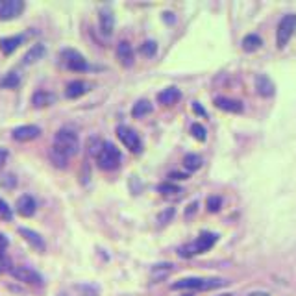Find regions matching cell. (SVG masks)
Here are the masks:
<instances>
[{
    "instance_id": "8d00e7d4",
    "label": "cell",
    "mask_w": 296,
    "mask_h": 296,
    "mask_svg": "<svg viewBox=\"0 0 296 296\" xmlns=\"http://www.w3.org/2000/svg\"><path fill=\"white\" fill-rule=\"evenodd\" d=\"M10 259L6 257V254L2 250H0V272H6V271H10Z\"/></svg>"
},
{
    "instance_id": "2e32d148",
    "label": "cell",
    "mask_w": 296,
    "mask_h": 296,
    "mask_svg": "<svg viewBox=\"0 0 296 296\" xmlns=\"http://www.w3.org/2000/svg\"><path fill=\"white\" fill-rule=\"evenodd\" d=\"M255 89H257V93H259L261 97H272L276 91L274 82L267 74H257L255 76Z\"/></svg>"
},
{
    "instance_id": "3957f363",
    "label": "cell",
    "mask_w": 296,
    "mask_h": 296,
    "mask_svg": "<svg viewBox=\"0 0 296 296\" xmlns=\"http://www.w3.org/2000/svg\"><path fill=\"white\" fill-rule=\"evenodd\" d=\"M97 163L102 170H115L121 165V150L111 143H104L97 156Z\"/></svg>"
},
{
    "instance_id": "ac0fdd59",
    "label": "cell",
    "mask_w": 296,
    "mask_h": 296,
    "mask_svg": "<svg viewBox=\"0 0 296 296\" xmlns=\"http://www.w3.org/2000/svg\"><path fill=\"white\" fill-rule=\"evenodd\" d=\"M24 41V36H13V37H2L0 39V52L4 56H10L21 46V43Z\"/></svg>"
},
{
    "instance_id": "4fadbf2b",
    "label": "cell",
    "mask_w": 296,
    "mask_h": 296,
    "mask_svg": "<svg viewBox=\"0 0 296 296\" xmlns=\"http://www.w3.org/2000/svg\"><path fill=\"white\" fill-rule=\"evenodd\" d=\"M89 91H91V83L83 82V80H74V82H71L69 85H67L65 97L67 98H80Z\"/></svg>"
},
{
    "instance_id": "7bdbcfd3",
    "label": "cell",
    "mask_w": 296,
    "mask_h": 296,
    "mask_svg": "<svg viewBox=\"0 0 296 296\" xmlns=\"http://www.w3.org/2000/svg\"><path fill=\"white\" fill-rule=\"evenodd\" d=\"M182 296H193V292H187V294H182Z\"/></svg>"
},
{
    "instance_id": "4dcf8cb0",
    "label": "cell",
    "mask_w": 296,
    "mask_h": 296,
    "mask_svg": "<svg viewBox=\"0 0 296 296\" xmlns=\"http://www.w3.org/2000/svg\"><path fill=\"white\" fill-rule=\"evenodd\" d=\"M156 52H158L156 41H144L143 45H141V54H144L146 57H152Z\"/></svg>"
},
{
    "instance_id": "f1b7e54d",
    "label": "cell",
    "mask_w": 296,
    "mask_h": 296,
    "mask_svg": "<svg viewBox=\"0 0 296 296\" xmlns=\"http://www.w3.org/2000/svg\"><path fill=\"white\" fill-rule=\"evenodd\" d=\"M191 133H193V137L196 139V141H200V143H204L205 137H208L205 128L202 126V124H198V123H194L193 126H191Z\"/></svg>"
},
{
    "instance_id": "52a82bcc",
    "label": "cell",
    "mask_w": 296,
    "mask_h": 296,
    "mask_svg": "<svg viewBox=\"0 0 296 296\" xmlns=\"http://www.w3.org/2000/svg\"><path fill=\"white\" fill-rule=\"evenodd\" d=\"M24 10V2L22 0H6L0 4V21H11L21 15Z\"/></svg>"
},
{
    "instance_id": "9c48e42d",
    "label": "cell",
    "mask_w": 296,
    "mask_h": 296,
    "mask_svg": "<svg viewBox=\"0 0 296 296\" xmlns=\"http://www.w3.org/2000/svg\"><path fill=\"white\" fill-rule=\"evenodd\" d=\"M41 135V128L39 126H34V124H24V126H19L13 130V139L15 141H34Z\"/></svg>"
},
{
    "instance_id": "277c9868",
    "label": "cell",
    "mask_w": 296,
    "mask_h": 296,
    "mask_svg": "<svg viewBox=\"0 0 296 296\" xmlns=\"http://www.w3.org/2000/svg\"><path fill=\"white\" fill-rule=\"evenodd\" d=\"M294 30H296V15L294 13H289V15H285L280 21V24H278V32H276V43H278L280 48H283L287 43L291 41Z\"/></svg>"
},
{
    "instance_id": "b9f144b4",
    "label": "cell",
    "mask_w": 296,
    "mask_h": 296,
    "mask_svg": "<svg viewBox=\"0 0 296 296\" xmlns=\"http://www.w3.org/2000/svg\"><path fill=\"white\" fill-rule=\"evenodd\" d=\"M6 246H8V237L4 233H0V250H4Z\"/></svg>"
},
{
    "instance_id": "f35d334b",
    "label": "cell",
    "mask_w": 296,
    "mask_h": 296,
    "mask_svg": "<svg viewBox=\"0 0 296 296\" xmlns=\"http://www.w3.org/2000/svg\"><path fill=\"white\" fill-rule=\"evenodd\" d=\"M169 178L170 180H187L189 176H187V174H184V172H170Z\"/></svg>"
},
{
    "instance_id": "cb8c5ba5",
    "label": "cell",
    "mask_w": 296,
    "mask_h": 296,
    "mask_svg": "<svg viewBox=\"0 0 296 296\" xmlns=\"http://www.w3.org/2000/svg\"><path fill=\"white\" fill-rule=\"evenodd\" d=\"M150 111H152V104L148 102V100H139V102L132 107V115L135 119L144 117V115H148Z\"/></svg>"
},
{
    "instance_id": "8fae6325",
    "label": "cell",
    "mask_w": 296,
    "mask_h": 296,
    "mask_svg": "<svg viewBox=\"0 0 296 296\" xmlns=\"http://www.w3.org/2000/svg\"><path fill=\"white\" fill-rule=\"evenodd\" d=\"M98 24H100V32L104 36L109 37L115 32V15L111 10H100L98 13Z\"/></svg>"
},
{
    "instance_id": "f546056e",
    "label": "cell",
    "mask_w": 296,
    "mask_h": 296,
    "mask_svg": "<svg viewBox=\"0 0 296 296\" xmlns=\"http://www.w3.org/2000/svg\"><path fill=\"white\" fill-rule=\"evenodd\" d=\"M76 291L80 292V296H98V289L95 285H89V283L76 285Z\"/></svg>"
},
{
    "instance_id": "ffe728a7",
    "label": "cell",
    "mask_w": 296,
    "mask_h": 296,
    "mask_svg": "<svg viewBox=\"0 0 296 296\" xmlns=\"http://www.w3.org/2000/svg\"><path fill=\"white\" fill-rule=\"evenodd\" d=\"M174 265L172 263H159V265H154L152 271H150V280L154 283H159V281H163L167 276L172 272Z\"/></svg>"
},
{
    "instance_id": "9a60e30c",
    "label": "cell",
    "mask_w": 296,
    "mask_h": 296,
    "mask_svg": "<svg viewBox=\"0 0 296 296\" xmlns=\"http://www.w3.org/2000/svg\"><path fill=\"white\" fill-rule=\"evenodd\" d=\"M117 60L121 62V65L123 67H132L133 65V60H135V56H133V48L132 45L128 41H121L117 46Z\"/></svg>"
},
{
    "instance_id": "ee69618b",
    "label": "cell",
    "mask_w": 296,
    "mask_h": 296,
    "mask_svg": "<svg viewBox=\"0 0 296 296\" xmlns=\"http://www.w3.org/2000/svg\"><path fill=\"white\" fill-rule=\"evenodd\" d=\"M220 296H231V294H220Z\"/></svg>"
},
{
    "instance_id": "8992f818",
    "label": "cell",
    "mask_w": 296,
    "mask_h": 296,
    "mask_svg": "<svg viewBox=\"0 0 296 296\" xmlns=\"http://www.w3.org/2000/svg\"><path fill=\"white\" fill-rule=\"evenodd\" d=\"M11 276L22 283H28V285H43V276L30 267H13Z\"/></svg>"
},
{
    "instance_id": "d6a6232c",
    "label": "cell",
    "mask_w": 296,
    "mask_h": 296,
    "mask_svg": "<svg viewBox=\"0 0 296 296\" xmlns=\"http://www.w3.org/2000/svg\"><path fill=\"white\" fill-rule=\"evenodd\" d=\"M102 146H104V143L100 139H97V137L89 139V152H91L93 156H98V152L102 150Z\"/></svg>"
},
{
    "instance_id": "74e56055",
    "label": "cell",
    "mask_w": 296,
    "mask_h": 296,
    "mask_svg": "<svg viewBox=\"0 0 296 296\" xmlns=\"http://www.w3.org/2000/svg\"><path fill=\"white\" fill-rule=\"evenodd\" d=\"M8 156H10V154H8V150L0 146V169H2V167H4V163L8 161Z\"/></svg>"
},
{
    "instance_id": "83f0119b",
    "label": "cell",
    "mask_w": 296,
    "mask_h": 296,
    "mask_svg": "<svg viewBox=\"0 0 296 296\" xmlns=\"http://www.w3.org/2000/svg\"><path fill=\"white\" fill-rule=\"evenodd\" d=\"M50 161L56 165V167H60V169H65L69 158H65L63 154H60L57 150H54V148H52V150H50Z\"/></svg>"
},
{
    "instance_id": "44dd1931",
    "label": "cell",
    "mask_w": 296,
    "mask_h": 296,
    "mask_svg": "<svg viewBox=\"0 0 296 296\" xmlns=\"http://www.w3.org/2000/svg\"><path fill=\"white\" fill-rule=\"evenodd\" d=\"M180 98H182V91L176 89V87H167L158 95V100L161 104H165V106H172V104L178 102Z\"/></svg>"
},
{
    "instance_id": "4316f807",
    "label": "cell",
    "mask_w": 296,
    "mask_h": 296,
    "mask_svg": "<svg viewBox=\"0 0 296 296\" xmlns=\"http://www.w3.org/2000/svg\"><path fill=\"white\" fill-rule=\"evenodd\" d=\"M158 191L161 194H165V196H180V194L184 193L182 187H178V185H174V184H161L158 187Z\"/></svg>"
},
{
    "instance_id": "ba28073f",
    "label": "cell",
    "mask_w": 296,
    "mask_h": 296,
    "mask_svg": "<svg viewBox=\"0 0 296 296\" xmlns=\"http://www.w3.org/2000/svg\"><path fill=\"white\" fill-rule=\"evenodd\" d=\"M62 56H63V62H65L67 69H71V71L82 72L89 69L85 57H83L82 54H78L76 50H63Z\"/></svg>"
},
{
    "instance_id": "484cf974",
    "label": "cell",
    "mask_w": 296,
    "mask_h": 296,
    "mask_svg": "<svg viewBox=\"0 0 296 296\" xmlns=\"http://www.w3.org/2000/svg\"><path fill=\"white\" fill-rule=\"evenodd\" d=\"M19 82H21L19 74H15V72H8V74L0 80V87H4V89H13V87L19 85Z\"/></svg>"
},
{
    "instance_id": "d4e9b609",
    "label": "cell",
    "mask_w": 296,
    "mask_h": 296,
    "mask_svg": "<svg viewBox=\"0 0 296 296\" xmlns=\"http://www.w3.org/2000/svg\"><path fill=\"white\" fill-rule=\"evenodd\" d=\"M184 167L187 170H198L202 167V158L198 154H187L184 158Z\"/></svg>"
},
{
    "instance_id": "6da1fadb",
    "label": "cell",
    "mask_w": 296,
    "mask_h": 296,
    "mask_svg": "<svg viewBox=\"0 0 296 296\" xmlns=\"http://www.w3.org/2000/svg\"><path fill=\"white\" fill-rule=\"evenodd\" d=\"M54 150H57L60 154H63L65 158H72L74 154H78L80 150V139H78L76 132H72V130H60L56 133V137H54Z\"/></svg>"
},
{
    "instance_id": "e575fe53",
    "label": "cell",
    "mask_w": 296,
    "mask_h": 296,
    "mask_svg": "<svg viewBox=\"0 0 296 296\" xmlns=\"http://www.w3.org/2000/svg\"><path fill=\"white\" fill-rule=\"evenodd\" d=\"M15 184H17V180H15V176H13V174H4V176L0 178V185H2V187H6V189L15 187Z\"/></svg>"
},
{
    "instance_id": "d590c367",
    "label": "cell",
    "mask_w": 296,
    "mask_h": 296,
    "mask_svg": "<svg viewBox=\"0 0 296 296\" xmlns=\"http://www.w3.org/2000/svg\"><path fill=\"white\" fill-rule=\"evenodd\" d=\"M174 217V210L172 208H169V210H165L163 213H159L158 217V222H161V224H165V222H169L170 219Z\"/></svg>"
},
{
    "instance_id": "e0dca14e",
    "label": "cell",
    "mask_w": 296,
    "mask_h": 296,
    "mask_svg": "<svg viewBox=\"0 0 296 296\" xmlns=\"http://www.w3.org/2000/svg\"><path fill=\"white\" fill-rule=\"evenodd\" d=\"M202 287H204V278H184V280H178L176 283H172L174 291H184V289L202 291Z\"/></svg>"
},
{
    "instance_id": "d6986e66",
    "label": "cell",
    "mask_w": 296,
    "mask_h": 296,
    "mask_svg": "<svg viewBox=\"0 0 296 296\" xmlns=\"http://www.w3.org/2000/svg\"><path fill=\"white\" fill-rule=\"evenodd\" d=\"M57 97L54 93L50 91H37L32 95V104L34 107H46V106H52V104L56 102Z\"/></svg>"
},
{
    "instance_id": "7a4b0ae2",
    "label": "cell",
    "mask_w": 296,
    "mask_h": 296,
    "mask_svg": "<svg viewBox=\"0 0 296 296\" xmlns=\"http://www.w3.org/2000/svg\"><path fill=\"white\" fill-rule=\"evenodd\" d=\"M217 239H219V235L217 233L204 231V233H200L198 237H196L194 243L184 245L182 248H180L178 250L180 257H193V255H196V254H204V252H208V250L213 248L215 243H217Z\"/></svg>"
},
{
    "instance_id": "1f68e13d",
    "label": "cell",
    "mask_w": 296,
    "mask_h": 296,
    "mask_svg": "<svg viewBox=\"0 0 296 296\" xmlns=\"http://www.w3.org/2000/svg\"><path fill=\"white\" fill-rule=\"evenodd\" d=\"M220 208H222V198H220V196H210V198H208V210H210L211 213H217Z\"/></svg>"
},
{
    "instance_id": "836d02e7",
    "label": "cell",
    "mask_w": 296,
    "mask_h": 296,
    "mask_svg": "<svg viewBox=\"0 0 296 296\" xmlns=\"http://www.w3.org/2000/svg\"><path fill=\"white\" fill-rule=\"evenodd\" d=\"M11 217H13V213H11V208L6 204L4 200L0 198V219H2V220H11Z\"/></svg>"
},
{
    "instance_id": "7402d4cb",
    "label": "cell",
    "mask_w": 296,
    "mask_h": 296,
    "mask_svg": "<svg viewBox=\"0 0 296 296\" xmlns=\"http://www.w3.org/2000/svg\"><path fill=\"white\" fill-rule=\"evenodd\" d=\"M43 56H45V46H43V45H34L30 50L24 54V57H22V63H24V65H32V63L39 62Z\"/></svg>"
},
{
    "instance_id": "30bf717a",
    "label": "cell",
    "mask_w": 296,
    "mask_h": 296,
    "mask_svg": "<svg viewBox=\"0 0 296 296\" xmlns=\"http://www.w3.org/2000/svg\"><path fill=\"white\" fill-rule=\"evenodd\" d=\"M19 235H21L22 239L28 243V245L34 248V250L37 252H45L46 245H45V241H43V237L37 231L34 230H28V228H19Z\"/></svg>"
},
{
    "instance_id": "ab89813d",
    "label": "cell",
    "mask_w": 296,
    "mask_h": 296,
    "mask_svg": "<svg viewBox=\"0 0 296 296\" xmlns=\"http://www.w3.org/2000/svg\"><path fill=\"white\" fill-rule=\"evenodd\" d=\"M196 208H198V202H193V204H189V208L185 210V215H187V217H191V213H194V211H196Z\"/></svg>"
},
{
    "instance_id": "603a6c76",
    "label": "cell",
    "mask_w": 296,
    "mask_h": 296,
    "mask_svg": "<svg viewBox=\"0 0 296 296\" xmlns=\"http://www.w3.org/2000/svg\"><path fill=\"white\" fill-rule=\"evenodd\" d=\"M261 45H263V39H261L257 34H248V36H245V39H243V48H245L246 52L259 50Z\"/></svg>"
},
{
    "instance_id": "5bb4252c",
    "label": "cell",
    "mask_w": 296,
    "mask_h": 296,
    "mask_svg": "<svg viewBox=\"0 0 296 296\" xmlns=\"http://www.w3.org/2000/svg\"><path fill=\"white\" fill-rule=\"evenodd\" d=\"M215 106L228 113H241L243 107H245L241 100H235V98H228V97H217L215 98Z\"/></svg>"
},
{
    "instance_id": "5b68a950",
    "label": "cell",
    "mask_w": 296,
    "mask_h": 296,
    "mask_svg": "<svg viewBox=\"0 0 296 296\" xmlns=\"http://www.w3.org/2000/svg\"><path fill=\"white\" fill-rule=\"evenodd\" d=\"M117 137L121 139V143L130 150V152L137 154L141 152V148H143V143H141V137H139V133L130 126H119L117 128Z\"/></svg>"
},
{
    "instance_id": "60d3db41",
    "label": "cell",
    "mask_w": 296,
    "mask_h": 296,
    "mask_svg": "<svg viewBox=\"0 0 296 296\" xmlns=\"http://www.w3.org/2000/svg\"><path fill=\"white\" fill-rule=\"evenodd\" d=\"M193 109H194V111H196V113H198V115H202V117H204V115H205L204 107L200 106L198 102H193Z\"/></svg>"
},
{
    "instance_id": "7c38bea8",
    "label": "cell",
    "mask_w": 296,
    "mask_h": 296,
    "mask_svg": "<svg viewBox=\"0 0 296 296\" xmlns=\"http://www.w3.org/2000/svg\"><path fill=\"white\" fill-rule=\"evenodd\" d=\"M36 208H37L36 200L32 198L30 194H22V196L17 198L15 210L21 217H32V215L36 213Z\"/></svg>"
}]
</instances>
